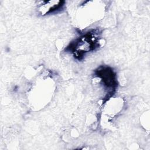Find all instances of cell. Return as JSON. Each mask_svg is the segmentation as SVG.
Here are the masks:
<instances>
[{"instance_id": "obj_1", "label": "cell", "mask_w": 150, "mask_h": 150, "mask_svg": "<svg viewBox=\"0 0 150 150\" xmlns=\"http://www.w3.org/2000/svg\"><path fill=\"white\" fill-rule=\"evenodd\" d=\"M100 34L98 29L86 32L74 39L66 47V51L72 53L77 59H81L86 54L99 47Z\"/></svg>"}, {"instance_id": "obj_2", "label": "cell", "mask_w": 150, "mask_h": 150, "mask_svg": "<svg viewBox=\"0 0 150 150\" xmlns=\"http://www.w3.org/2000/svg\"><path fill=\"white\" fill-rule=\"evenodd\" d=\"M95 74L101 79L103 84L109 91H112L117 86L116 74L108 66H100L95 71Z\"/></svg>"}, {"instance_id": "obj_3", "label": "cell", "mask_w": 150, "mask_h": 150, "mask_svg": "<svg viewBox=\"0 0 150 150\" xmlns=\"http://www.w3.org/2000/svg\"><path fill=\"white\" fill-rule=\"evenodd\" d=\"M64 5V1H43L38 7L39 12L42 15H46L57 12L62 9Z\"/></svg>"}]
</instances>
